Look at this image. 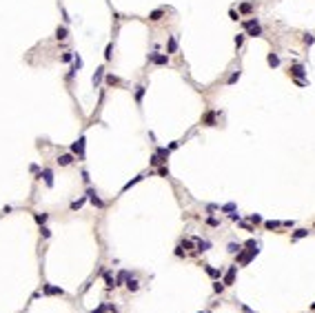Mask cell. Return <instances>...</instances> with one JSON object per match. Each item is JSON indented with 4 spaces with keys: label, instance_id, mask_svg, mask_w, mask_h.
Instances as JSON below:
<instances>
[{
    "label": "cell",
    "instance_id": "1f68e13d",
    "mask_svg": "<svg viewBox=\"0 0 315 313\" xmlns=\"http://www.w3.org/2000/svg\"><path fill=\"white\" fill-rule=\"evenodd\" d=\"M264 227H266V229H277V227H280V222H275V220H266V222H264Z\"/></svg>",
    "mask_w": 315,
    "mask_h": 313
},
{
    "label": "cell",
    "instance_id": "3957f363",
    "mask_svg": "<svg viewBox=\"0 0 315 313\" xmlns=\"http://www.w3.org/2000/svg\"><path fill=\"white\" fill-rule=\"evenodd\" d=\"M235 273H237V264L235 267H229V271H226V275H224V286H229V284H233V280H235Z\"/></svg>",
    "mask_w": 315,
    "mask_h": 313
},
{
    "label": "cell",
    "instance_id": "4316f807",
    "mask_svg": "<svg viewBox=\"0 0 315 313\" xmlns=\"http://www.w3.org/2000/svg\"><path fill=\"white\" fill-rule=\"evenodd\" d=\"M104 282H107V289H113V286H115V282H113L111 273H104Z\"/></svg>",
    "mask_w": 315,
    "mask_h": 313
},
{
    "label": "cell",
    "instance_id": "60d3db41",
    "mask_svg": "<svg viewBox=\"0 0 315 313\" xmlns=\"http://www.w3.org/2000/svg\"><path fill=\"white\" fill-rule=\"evenodd\" d=\"M180 247H182V249H193V242H191V240H184Z\"/></svg>",
    "mask_w": 315,
    "mask_h": 313
},
{
    "label": "cell",
    "instance_id": "c3c4849f",
    "mask_svg": "<svg viewBox=\"0 0 315 313\" xmlns=\"http://www.w3.org/2000/svg\"><path fill=\"white\" fill-rule=\"evenodd\" d=\"M175 255H178V258H184V251H182V247H178V249H175Z\"/></svg>",
    "mask_w": 315,
    "mask_h": 313
},
{
    "label": "cell",
    "instance_id": "277c9868",
    "mask_svg": "<svg viewBox=\"0 0 315 313\" xmlns=\"http://www.w3.org/2000/svg\"><path fill=\"white\" fill-rule=\"evenodd\" d=\"M42 291H44L47 295H64V291H62L60 286H51V284H44Z\"/></svg>",
    "mask_w": 315,
    "mask_h": 313
},
{
    "label": "cell",
    "instance_id": "ba28073f",
    "mask_svg": "<svg viewBox=\"0 0 315 313\" xmlns=\"http://www.w3.org/2000/svg\"><path fill=\"white\" fill-rule=\"evenodd\" d=\"M127 289H129V291H133V293H135L138 289H140V282H138L135 278H131V275H129V278H127Z\"/></svg>",
    "mask_w": 315,
    "mask_h": 313
},
{
    "label": "cell",
    "instance_id": "f35d334b",
    "mask_svg": "<svg viewBox=\"0 0 315 313\" xmlns=\"http://www.w3.org/2000/svg\"><path fill=\"white\" fill-rule=\"evenodd\" d=\"M206 224H209V227H220V222H217L215 218H206Z\"/></svg>",
    "mask_w": 315,
    "mask_h": 313
},
{
    "label": "cell",
    "instance_id": "b9f144b4",
    "mask_svg": "<svg viewBox=\"0 0 315 313\" xmlns=\"http://www.w3.org/2000/svg\"><path fill=\"white\" fill-rule=\"evenodd\" d=\"M104 311H107V304H100L98 309H93L91 313H104Z\"/></svg>",
    "mask_w": 315,
    "mask_h": 313
},
{
    "label": "cell",
    "instance_id": "8992f818",
    "mask_svg": "<svg viewBox=\"0 0 315 313\" xmlns=\"http://www.w3.org/2000/svg\"><path fill=\"white\" fill-rule=\"evenodd\" d=\"M38 178H44L47 187H53V171L51 169H44L42 173H38Z\"/></svg>",
    "mask_w": 315,
    "mask_h": 313
},
{
    "label": "cell",
    "instance_id": "7bdbcfd3",
    "mask_svg": "<svg viewBox=\"0 0 315 313\" xmlns=\"http://www.w3.org/2000/svg\"><path fill=\"white\" fill-rule=\"evenodd\" d=\"M304 42L311 47V44H313V33H306V36H304Z\"/></svg>",
    "mask_w": 315,
    "mask_h": 313
},
{
    "label": "cell",
    "instance_id": "8d00e7d4",
    "mask_svg": "<svg viewBox=\"0 0 315 313\" xmlns=\"http://www.w3.org/2000/svg\"><path fill=\"white\" fill-rule=\"evenodd\" d=\"M118 82H120V80H118L115 76H111V74L107 76V85H118Z\"/></svg>",
    "mask_w": 315,
    "mask_h": 313
},
{
    "label": "cell",
    "instance_id": "5b68a950",
    "mask_svg": "<svg viewBox=\"0 0 315 313\" xmlns=\"http://www.w3.org/2000/svg\"><path fill=\"white\" fill-rule=\"evenodd\" d=\"M87 196H89V200H91L95 207H98V209H102V207H104V202H102L98 196H95V191H93V189H87Z\"/></svg>",
    "mask_w": 315,
    "mask_h": 313
},
{
    "label": "cell",
    "instance_id": "e575fe53",
    "mask_svg": "<svg viewBox=\"0 0 315 313\" xmlns=\"http://www.w3.org/2000/svg\"><path fill=\"white\" fill-rule=\"evenodd\" d=\"M242 42H244V33H237L235 36V47H242Z\"/></svg>",
    "mask_w": 315,
    "mask_h": 313
},
{
    "label": "cell",
    "instance_id": "2e32d148",
    "mask_svg": "<svg viewBox=\"0 0 315 313\" xmlns=\"http://www.w3.org/2000/svg\"><path fill=\"white\" fill-rule=\"evenodd\" d=\"M144 91H147V89H144L142 85H140V87L135 89V102H138V105H142V98H144Z\"/></svg>",
    "mask_w": 315,
    "mask_h": 313
},
{
    "label": "cell",
    "instance_id": "7402d4cb",
    "mask_svg": "<svg viewBox=\"0 0 315 313\" xmlns=\"http://www.w3.org/2000/svg\"><path fill=\"white\" fill-rule=\"evenodd\" d=\"M251 9H253V5H251V3H242L237 13H251Z\"/></svg>",
    "mask_w": 315,
    "mask_h": 313
},
{
    "label": "cell",
    "instance_id": "52a82bcc",
    "mask_svg": "<svg viewBox=\"0 0 315 313\" xmlns=\"http://www.w3.org/2000/svg\"><path fill=\"white\" fill-rule=\"evenodd\" d=\"M291 76L297 78V80H302V78H304V67H302V64H293V67H291Z\"/></svg>",
    "mask_w": 315,
    "mask_h": 313
},
{
    "label": "cell",
    "instance_id": "681fc988",
    "mask_svg": "<svg viewBox=\"0 0 315 313\" xmlns=\"http://www.w3.org/2000/svg\"><path fill=\"white\" fill-rule=\"evenodd\" d=\"M200 313H202V311H200ZM206 313H209V311H206Z\"/></svg>",
    "mask_w": 315,
    "mask_h": 313
},
{
    "label": "cell",
    "instance_id": "9a60e30c",
    "mask_svg": "<svg viewBox=\"0 0 315 313\" xmlns=\"http://www.w3.org/2000/svg\"><path fill=\"white\" fill-rule=\"evenodd\" d=\"M204 271H206L211 278H220V275H222V271H220V269H215V267H209V264L204 267Z\"/></svg>",
    "mask_w": 315,
    "mask_h": 313
},
{
    "label": "cell",
    "instance_id": "f6af8a7d",
    "mask_svg": "<svg viewBox=\"0 0 315 313\" xmlns=\"http://www.w3.org/2000/svg\"><path fill=\"white\" fill-rule=\"evenodd\" d=\"M229 218H231L233 222H240V213H229Z\"/></svg>",
    "mask_w": 315,
    "mask_h": 313
},
{
    "label": "cell",
    "instance_id": "8fae6325",
    "mask_svg": "<svg viewBox=\"0 0 315 313\" xmlns=\"http://www.w3.org/2000/svg\"><path fill=\"white\" fill-rule=\"evenodd\" d=\"M102 76H104V67H98V69H95V74H93V85H95V87L100 85Z\"/></svg>",
    "mask_w": 315,
    "mask_h": 313
},
{
    "label": "cell",
    "instance_id": "4dcf8cb0",
    "mask_svg": "<svg viewBox=\"0 0 315 313\" xmlns=\"http://www.w3.org/2000/svg\"><path fill=\"white\" fill-rule=\"evenodd\" d=\"M213 291H215V293H222V291H224V284H222L220 280H217V282L213 284Z\"/></svg>",
    "mask_w": 315,
    "mask_h": 313
},
{
    "label": "cell",
    "instance_id": "7dc6e473",
    "mask_svg": "<svg viewBox=\"0 0 315 313\" xmlns=\"http://www.w3.org/2000/svg\"><path fill=\"white\" fill-rule=\"evenodd\" d=\"M149 162H151V164H153V167H155V164H160V160H158V156H155V153H153V156H151V160H149Z\"/></svg>",
    "mask_w": 315,
    "mask_h": 313
},
{
    "label": "cell",
    "instance_id": "d590c367",
    "mask_svg": "<svg viewBox=\"0 0 315 313\" xmlns=\"http://www.w3.org/2000/svg\"><path fill=\"white\" fill-rule=\"evenodd\" d=\"M71 60H74V54H71V51L62 54V62H71Z\"/></svg>",
    "mask_w": 315,
    "mask_h": 313
},
{
    "label": "cell",
    "instance_id": "44dd1931",
    "mask_svg": "<svg viewBox=\"0 0 315 313\" xmlns=\"http://www.w3.org/2000/svg\"><path fill=\"white\" fill-rule=\"evenodd\" d=\"M47 218H49V215H47V213H36V215H33V220H36V222H38L40 227H42V224L47 222Z\"/></svg>",
    "mask_w": 315,
    "mask_h": 313
},
{
    "label": "cell",
    "instance_id": "83f0119b",
    "mask_svg": "<svg viewBox=\"0 0 315 313\" xmlns=\"http://www.w3.org/2000/svg\"><path fill=\"white\" fill-rule=\"evenodd\" d=\"M82 204H84V198H80V200H76V202H71V211H78Z\"/></svg>",
    "mask_w": 315,
    "mask_h": 313
},
{
    "label": "cell",
    "instance_id": "f546056e",
    "mask_svg": "<svg viewBox=\"0 0 315 313\" xmlns=\"http://www.w3.org/2000/svg\"><path fill=\"white\" fill-rule=\"evenodd\" d=\"M40 233H42V238H51V229H49V227H44V224L40 227Z\"/></svg>",
    "mask_w": 315,
    "mask_h": 313
},
{
    "label": "cell",
    "instance_id": "484cf974",
    "mask_svg": "<svg viewBox=\"0 0 315 313\" xmlns=\"http://www.w3.org/2000/svg\"><path fill=\"white\" fill-rule=\"evenodd\" d=\"M80 67H82V58H80L78 54H76V56H74V71H78Z\"/></svg>",
    "mask_w": 315,
    "mask_h": 313
},
{
    "label": "cell",
    "instance_id": "bcb514c9",
    "mask_svg": "<svg viewBox=\"0 0 315 313\" xmlns=\"http://www.w3.org/2000/svg\"><path fill=\"white\" fill-rule=\"evenodd\" d=\"M180 147V142H171V144H169V151H175Z\"/></svg>",
    "mask_w": 315,
    "mask_h": 313
},
{
    "label": "cell",
    "instance_id": "cb8c5ba5",
    "mask_svg": "<svg viewBox=\"0 0 315 313\" xmlns=\"http://www.w3.org/2000/svg\"><path fill=\"white\" fill-rule=\"evenodd\" d=\"M240 247H242L240 242H229V247H226V249H229V253H237V251H240Z\"/></svg>",
    "mask_w": 315,
    "mask_h": 313
},
{
    "label": "cell",
    "instance_id": "ac0fdd59",
    "mask_svg": "<svg viewBox=\"0 0 315 313\" xmlns=\"http://www.w3.org/2000/svg\"><path fill=\"white\" fill-rule=\"evenodd\" d=\"M162 16H164V11H162V9H155V11H151V13H149V20L158 22V20L162 18Z\"/></svg>",
    "mask_w": 315,
    "mask_h": 313
},
{
    "label": "cell",
    "instance_id": "ee69618b",
    "mask_svg": "<svg viewBox=\"0 0 315 313\" xmlns=\"http://www.w3.org/2000/svg\"><path fill=\"white\" fill-rule=\"evenodd\" d=\"M222 211H235V204H233V202H229V204H224V207H222Z\"/></svg>",
    "mask_w": 315,
    "mask_h": 313
},
{
    "label": "cell",
    "instance_id": "4fadbf2b",
    "mask_svg": "<svg viewBox=\"0 0 315 313\" xmlns=\"http://www.w3.org/2000/svg\"><path fill=\"white\" fill-rule=\"evenodd\" d=\"M155 156H158V160H160V162H166V158H169V149L160 147V149L155 151Z\"/></svg>",
    "mask_w": 315,
    "mask_h": 313
},
{
    "label": "cell",
    "instance_id": "7c38bea8",
    "mask_svg": "<svg viewBox=\"0 0 315 313\" xmlns=\"http://www.w3.org/2000/svg\"><path fill=\"white\" fill-rule=\"evenodd\" d=\"M246 31H249V36H251V38H257V36H262V27H260V25H253V27H249Z\"/></svg>",
    "mask_w": 315,
    "mask_h": 313
},
{
    "label": "cell",
    "instance_id": "6da1fadb",
    "mask_svg": "<svg viewBox=\"0 0 315 313\" xmlns=\"http://www.w3.org/2000/svg\"><path fill=\"white\" fill-rule=\"evenodd\" d=\"M149 62H155V64H169V56H164V54H149Z\"/></svg>",
    "mask_w": 315,
    "mask_h": 313
},
{
    "label": "cell",
    "instance_id": "d4e9b609",
    "mask_svg": "<svg viewBox=\"0 0 315 313\" xmlns=\"http://www.w3.org/2000/svg\"><path fill=\"white\" fill-rule=\"evenodd\" d=\"M175 49H178V40H175V38L171 36V38H169V51H171V54H173Z\"/></svg>",
    "mask_w": 315,
    "mask_h": 313
},
{
    "label": "cell",
    "instance_id": "d6a6232c",
    "mask_svg": "<svg viewBox=\"0 0 315 313\" xmlns=\"http://www.w3.org/2000/svg\"><path fill=\"white\" fill-rule=\"evenodd\" d=\"M240 80V71H235V74H231V78H229V85H235Z\"/></svg>",
    "mask_w": 315,
    "mask_h": 313
},
{
    "label": "cell",
    "instance_id": "5bb4252c",
    "mask_svg": "<svg viewBox=\"0 0 315 313\" xmlns=\"http://www.w3.org/2000/svg\"><path fill=\"white\" fill-rule=\"evenodd\" d=\"M196 242H198V251H209V249H211V242H209V240H198V238H196Z\"/></svg>",
    "mask_w": 315,
    "mask_h": 313
},
{
    "label": "cell",
    "instance_id": "f1b7e54d",
    "mask_svg": "<svg viewBox=\"0 0 315 313\" xmlns=\"http://www.w3.org/2000/svg\"><path fill=\"white\" fill-rule=\"evenodd\" d=\"M142 178H144V176H138V178H133V180H131V182H127V184H124V191H127V189H131V187H133V184H138V182H140V180H142Z\"/></svg>",
    "mask_w": 315,
    "mask_h": 313
},
{
    "label": "cell",
    "instance_id": "603a6c76",
    "mask_svg": "<svg viewBox=\"0 0 315 313\" xmlns=\"http://www.w3.org/2000/svg\"><path fill=\"white\" fill-rule=\"evenodd\" d=\"M67 36H69V33H67L64 27H58V29H56V38H58V40H64Z\"/></svg>",
    "mask_w": 315,
    "mask_h": 313
},
{
    "label": "cell",
    "instance_id": "74e56055",
    "mask_svg": "<svg viewBox=\"0 0 315 313\" xmlns=\"http://www.w3.org/2000/svg\"><path fill=\"white\" fill-rule=\"evenodd\" d=\"M158 173H160L162 178H169V169H166V167H160V169H158Z\"/></svg>",
    "mask_w": 315,
    "mask_h": 313
},
{
    "label": "cell",
    "instance_id": "30bf717a",
    "mask_svg": "<svg viewBox=\"0 0 315 313\" xmlns=\"http://www.w3.org/2000/svg\"><path fill=\"white\" fill-rule=\"evenodd\" d=\"M127 278H129V271H120V273H118V278L113 280V282H115V286H122V284L127 282Z\"/></svg>",
    "mask_w": 315,
    "mask_h": 313
},
{
    "label": "cell",
    "instance_id": "836d02e7",
    "mask_svg": "<svg viewBox=\"0 0 315 313\" xmlns=\"http://www.w3.org/2000/svg\"><path fill=\"white\" fill-rule=\"evenodd\" d=\"M249 220H251L253 224H260V222H262V215H257V213H253V215H251V218H249Z\"/></svg>",
    "mask_w": 315,
    "mask_h": 313
},
{
    "label": "cell",
    "instance_id": "d6986e66",
    "mask_svg": "<svg viewBox=\"0 0 315 313\" xmlns=\"http://www.w3.org/2000/svg\"><path fill=\"white\" fill-rule=\"evenodd\" d=\"M306 235H311L308 229H297V231L293 233V240H300V238H306Z\"/></svg>",
    "mask_w": 315,
    "mask_h": 313
},
{
    "label": "cell",
    "instance_id": "7a4b0ae2",
    "mask_svg": "<svg viewBox=\"0 0 315 313\" xmlns=\"http://www.w3.org/2000/svg\"><path fill=\"white\" fill-rule=\"evenodd\" d=\"M84 142H87V140H84V138H80L78 142H74V144H71V151H74V153H78L80 158L84 156Z\"/></svg>",
    "mask_w": 315,
    "mask_h": 313
},
{
    "label": "cell",
    "instance_id": "e0dca14e",
    "mask_svg": "<svg viewBox=\"0 0 315 313\" xmlns=\"http://www.w3.org/2000/svg\"><path fill=\"white\" fill-rule=\"evenodd\" d=\"M204 122H206L209 127H215V111H209V113L204 115Z\"/></svg>",
    "mask_w": 315,
    "mask_h": 313
},
{
    "label": "cell",
    "instance_id": "ab89813d",
    "mask_svg": "<svg viewBox=\"0 0 315 313\" xmlns=\"http://www.w3.org/2000/svg\"><path fill=\"white\" fill-rule=\"evenodd\" d=\"M111 51H113V44H107V51H104V58H107V60L111 58Z\"/></svg>",
    "mask_w": 315,
    "mask_h": 313
},
{
    "label": "cell",
    "instance_id": "9c48e42d",
    "mask_svg": "<svg viewBox=\"0 0 315 313\" xmlns=\"http://www.w3.org/2000/svg\"><path fill=\"white\" fill-rule=\"evenodd\" d=\"M71 162H74V156H71V153H64V156L58 158V164H60V167H69Z\"/></svg>",
    "mask_w": 315,
    "mask_h": 313
},
{
    "label": "cell",
    "instance_id": "ffe728a7",
    "mask_svg": "<svg viewBox=\"0 0 315 313\" xmlns=\"http://www.w3.org/2000/svg\"><path fill=\"white\" fill-rule=\"evenodd\" d=\"M266 62H269L271 67H277V64H280V58H277V56L271 51V54H269V58H266Z\"/></svg>",
    "mask_w": 315,
    "mask_h": 313
}]
</instances>
